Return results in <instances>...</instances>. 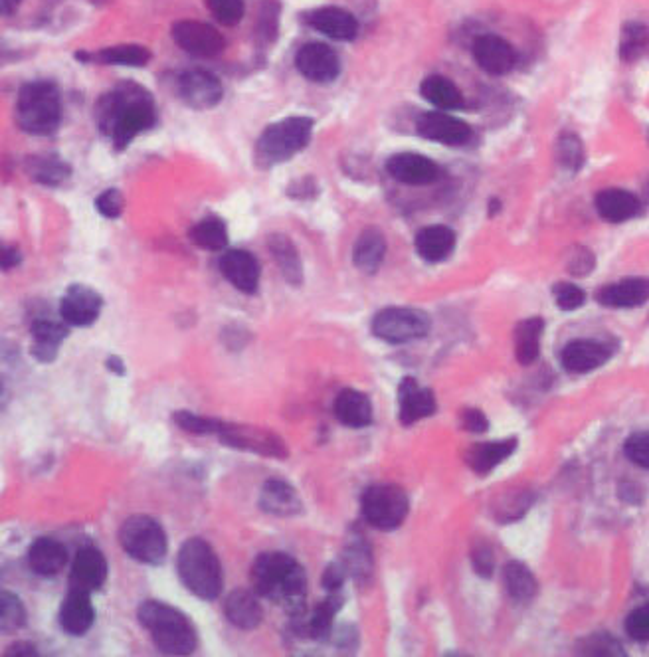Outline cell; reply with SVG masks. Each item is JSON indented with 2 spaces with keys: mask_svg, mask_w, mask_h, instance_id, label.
<instances>
[{
  "mask_svg": "<svg viewBox=\"0 0 649 657\" xmlns=\"http://www.w3.org/2000/svg\"><path fill=\"white\" fill-rule=\"evenodd\" d=\"M179 578L186 590L200 600L214 602L224 588V572L214 549L198 537L188 539L177 557Z\"/></svg>",
  "mask_w": 649,
  "mask_h": 657,
  "instance_id": "cell-4",
  "label": "cell"
},
{
  "mask_svg": "<svg viewBox=\"0 0 649 657\" xmlns=\"http://www.w3.org/2000/svg\"><path fill=\"white\" fill-rule=\"evenodd\" d=\"M155 117L151 94L129 82L101 95L95 105L97 127L117 149H125L139 133L153 127Z\"/></svg>",
  "mask_w": 649,
  "mask_h": 657,
  "instance_id": "cell-1",
  "label": "cell"
},
{
  "mask_svg": "<svg viewBox=\"0 0 649 657\" xmlns=\"http://www.w3.org/2000/svg\"><path fill=\"white\" fill-rule=\"evenodd\" d=\"M462 424H464L467 432L481 434V432L487 430V418L481 410H465L464 416H462Z\"/></svg>",
  "mask_w": 649,
  "mask_h": 657,
  "instance_id": "cell-57",
  "label": "cell"
},
{
  "mask_svg": "<svg viewBox=\"0 0 649 657\" xmlns=\"http://www.w3.org/2000/svg\"><path fill=\"white\" fill-rule=\"evenodd\" d=\"M311 133L313 119L309 117H287L278 121L260 135L258 157L266 165L285 163L309 145Z\"/></svg>",
  "mask_w": 649,
  "mask_h": 657,
  "instance_id": "cell-7",
  "label": "cell"
},
{
  "mask_svg": "<svg viewBox=\"0 0 649 657\" xmlns=\"http://www.w3.org/2000/svg\"><path fill=\"white\" fill-rule=\"evenodd\" d=\"M649 46L648 26L640 22H628L620 36V56L626 62L638 60Z\"/></svg>",
  "mask_w": 649,
  "mask_h": 657,
  "instance_id": "cell-42",
  "label": "cell"
},
{
  "mask_svg": "<svg viewBox=\"0 0 649 657\" xmlns=\"http://www.w3.org/2000/svg\"><path fill=\"white\" fill-rule=\"evenodd\" d=\"M386 254V240L378 228H365L353 248V264L363 274H376Z\"/></svg>",
  "mask_w": 649,
  "mask_h": 657,
  "instance_id": "cell-32",
  "label": "cell"
},
{
  "mask_svg": "<svg viewBox=\"0 0 649 657\" xmlns=\"http://www.w3.org/2000/svg\"><path fill=\"white\" fill-rule=\"evenodd\" d=\"M260 509L274 517H295L301 513L303 503L287 481L268 479L260 491Z\"/></svg>",
  "mask_w": 649,
  "mask_h": 657,
  "instance_id": "cell-27",
  "label": "cell"
},
{
  "mask_svg": "<svg viewBox=\"0 0 649 657\" xmlns=\"http://www.w3.org/2000/svg\"><path fill=\"white\" fill-rule=\"evenodd\" d=\"M4 656H38V652H36V648H34L30 642H16V644H12V646L6 650Z\"/></svg>",
  "mask_w": 649,
  "mask_h": 657,
  "instance_id": "cell-59",
  "label": "cell"
},
{
  "mask_svg": "<svg viewBox=\"0 0 649 657\" xmlns=\"http://www.w3.org/2000/svg\"><path fill=\"white\" fill-rule=\"evenodd\" d=\"M341 563L345 564L351 578L365 584L372 574V551L369 543L363 537L351 539L341 555Z\"/></svg>",
  "mask_w": 649,
  "mask_h": 657,
  "instance_id": "cell-38",
  "label": "cell"
},
{
  "mask_svg": "<svg viewBox=\"0 0 649 657\" xmlns=\"http://www.w3.org/2000/svg\"><path fill=\"white\" fill-rule=\"evenodd\" d=\"M624 452L628 460H632L636 466L649 470V432L634 434L626 440Z\"/></svg>",
  "mask_w": 649,
  "mask_h": 657,
  "instance_id": "cell-49",
  "label": "cell"
},
{
  "mask_svg": "<svg viewBox=\"0 0 649 657\" xmlns=\"http://www.w3.org/2000/svg\"><path fill=\"white\" fill-rule=\"evenodd\" d=\"M103 307L101 295L82 283L68 287L60 303V315L70 327H90L97 321Z\"/></svg>",
  "mask_w": 649,
  "mask_h": 657,
  "instance_id": "cell-13",
  "label": "cell"
},
{
  "mask_svg": "<svg viewBox=\"0 0 649 657\" xmlns=\"http://www.w3.org/2000/svg\"><path fill=\"white\" fill-rule=\"evenodd\" d=\"M596 301L612 309L640 307L649 301V280L628 278L618 283H610L596 293Z\"/></svg>",
  "mask_w": 649,
  "mask_h": 657,
  "instance_id": "cell-25",
  "label": "cell"
},
{
  "mask_svg": "<svg viewBox=\"0 0 649 657\" xmlns=\"http://www.w3.org/2000/svg\"><path fill=\"white\" fill-rule=\"evenodd\" d=\"M416 252L426 262H442L456 248V232L448 226H426L416 234Z\"/></svg>",
  "mask_w": 649,
  "mask_h": 657,
  "instance_id": "cell-30",
  "label": "cell"
},
{
  "mask_svg": "<svg viewBox=\"0 0 649 657\" xmlns=\"http://www.w3.org/2000/svg\"><path fill=\"white\" fill-rule=\"evenodd\" d=\"M517 448V440H501V442H485L473 446L465 454V462L475 473H489L497 468L503 460H507Z\"/></svg>",
  "mask_w": 649,
  "mask_h": 657,
  "instance_id": "cell-33",
  "label": "cell"
},
{
  "mask_svg": "<svg viewBox=\"0 0 649 657\" xmlns=\"http://www.w3.org/2000/svg\"><path fill=\"white\" fill-rule=\"evenodd\" d=\"M258 592L248 588H236L228 594L224 602V616L226 620L236 626L238 630L252 632L264 622V610L258 600Z\"/></svg>",
  "mask_w": 649,
  "mask_h": 657,
  "instance_id": "cell-22",
  "label": "cell"
},
{
  "mask_svg": "<svg viewBox=\"0 0 649 657\" xmlns=\"http://www.w3.org/2000/svg\"><path fill=\"white\" fill-rule=\"evenodd\" d=\"M331 638L335 640V646L339 648V652H351L353 654L357 650V646H359V634L349 624L341 626L337 632L333 630V636Z\"/></svg>",
  "mask_w": 649,
  "mask_h": 657,
  "instance_id": "cell-53",
  "label": "cell"
},
{
  "mask_svg": "<svg viewBox=\"0 0 649 657\" xmlns=\"http://www.w3.org/2000/svg\"><path fill=\"white\" fill-rule=\"evenodd\" d=\"M626 632L636 642H649V604L636 608L628 616Z\"/></svg>",
  "mask_w": 649,
  "mask_h": 657,
  "instance_id": "cell-51",
  "label": "cell"
},
{
  "mask_svg": "<svg viewBox=\"0 0 649 657\" xmlns=\"http://www.w3.org/2000/svg\"><path fill=\"white\" fill-rule=\"evenodd\" d=\"M22 0H0V8H2V14L8 16L12 12H16V8L20 6Z\"/></svg>",
  "mask_w": 649,
  "mask_h": 657,
  "instance_id": "cell-61",
  "label": "cell"
},
{
  "mask_svg": "<svg viewBox=\"0 0 649 657\" xmlns=\"http://www.w3.org/2000/svg\"><path fill=\"white\" fill-rule=\"evenodd\" d=\"M295 66L303 78L315 84H331L341 74L337 52L323 42L305 44L295 56Z\"/></svg>",
  "mask_w": 649,
  "mask_h": 657,
  "instance_id": "cell-12",
  "label": "cell"
},
{
  "mask_svg": "<svg viewBox=\"0 0 649 657\" xmlns=\"http://www.w3.org/2000/svg\"><path fill=\"white\" fill-rule=\"evenodd\" d=\"M505 586L513 600L527 602L537 594V580L533 572L523 563H509L505 566Z\"/></svg>",
  "mask_w": 649,
  "mask_h": 657,
  "instance_id": "cell-40",
  "label": "cell"
},
{
  "mask_svg": "<svg viewBox=\"0 0 649 657\" xmlns=\"http://www.w3.org/2000/svg\"><path fill=\"white\" fill-rule=\"evenodd\" d=\"M137 618L151 634L159 652L167 656H190L196 652V628L181 610L159 600H145L137 610Z\"/></svg>",
  "mask_w": 649,
  "mask_h": 657,
  "instance_id": "cell-3",
  "label": "cell"
},
{
  "mask_svg": "<svg viewBox=\"0 0 649 657\" xmlns=\"http://www.w3.org/2000/svg\"><path fill=\"white\" fill-rule=\"evenodd\" d=\"M596 210L608 222H626L640 210V200L628 190L606 188L596 194Z\"/></svg>",
  "mask_w": 649,
  "mask_h": 657,
  "instance_id": "cell-31",
  "label": "cell"
},
{
  "mask_svg": "<svg viewBox=\"0 0 649 657\" xmlns=\"http://www.w3.org/2000/svg\"><path fill=\"white\" fill-rule=\"evenodd\" d=\"M254 590L279 604L289 618L307 610V574L287 553H262L252 566Z\"/></svg>",
  "mask_w": 649,
  "mask_h": 657,
  "instance_id": "cell-2",
  "label": "cell"
},
{
  "mask_svg": "<svg viewBox=\"0 0 649 657\" xmlns=\"http://www.w3.org/2000/svg\"><path fill=\"white\" fill-rule=\"evenodd\" d=\"M408 507L410 503L404 489L390 483L371 485L361 497L363 517L378 531L398 529L408 515Z\"/></svg>",
  "mask_w": 649,
  "mask_h": 657,
  "instance_id": "cell-8",
  "label": "cell"
},
{
  "mask_svg": "<svg viewBox=\"0 0 649 657\" xmlns=\"http://www.w3.org/2000/svg\"><path fill=\"white\" fill-rule=\"evenodd\" d=\"M214 18L224 26H234L244 16V0H206Z\"/></svg>",
  "mask_w": 649,
  "mask_h": 657,
  "instance_id": "cell-46",
  "label": "cell"
},
{
  "mask_svg": "<svg viewBox=\"0 0 649 657\" xmlns=\"http://www.w3.org/2000/svg\"><path fill=\"white\" fill-rule=\"evenodd\" d=\"M553 295L562 311H574V309L582 307L586 301V293L578 285H572V283H557L553 287Z\"/></svg>",
  "mask_w": 649,
  "mask_h": 657,
  "instance_id": "cell-48",
  "label": "cell"
},
{
  "mask_svg": "<svg viewBox=\"0 0 649 657\" xmlns=\"http://www.w3.org/2000/svg\"><path fill=\"white\" fill-rule=\"evenodd\" d=\"M473 58H475L477 66L491 76L509 74L517 62L515 48L507 40H503L495 34H485L475 40Z\"/></svg>",
  "mask_w": 649,
  "mask_h": 657,
  "instance_id": "cell-18",
  "label": "cell"
},
{
  "mask_svg": "<svg viewBox=\"0 0 649 657\" xmlns=\"http://www.w3.org/2000/svg\"><path fill=\"white\" fill-rule=\"evenodd\" d=\"M420 94L424 95L426 101L440 109H462L464 107V95L458 90V86L444 78V76H430L422 82Z\"/></svg>",
  "mask_w": 649,
  "mask_h": 657,
  "instance_id": "cell-37",
  "label": "cell"
},
{
  "mask_svg": "<svg viewBox=\"0 0 649 657\" xmlns=\"http://www.w3.org/2000/svg\"><path fill=\"white\" fill-rule=\"evenodd\" d=\"M610 349L598 341H590V339H576V341H570L562 355H560V361H562V367L572 373V375H584V373H590V371H596L600 369L602 365L608 363L610 359Z\"/></svg>",
  "mask_w": 649,
  "mask_h": 657,
  "instance_id": "cell-21",
  "label": "cell"
},
{
  "mask_svg": "<svg viewBox=\"0 0 649 657\" xmlns=\"http://www.w3.org/2000/svg\"><path fill=\"white\" fill-rule=\"evenodd\" d=\"M268 248H270L285 282L299 287L303 283V264H301L295 244L283 234H272L268 240Z\"/></svg>",
  "mask_w": 649,
  "mask_h": 657,
  "instance_id": "cell-34",
  "label": "cell"
},
{
  "mask_svg": "<svg viewBox=\"0 0 649 657\" xmlns=\"http://www.w3.org/2000/svg\"><path fill=\"white\" fill-rule=\"evenodd\" d=\"M222 94L220 80L206 70H188L179 78V95L192 109H212L220 103Z\"/></svg>",
  "mask_w": 649,
  "mask_h": 657,
  "instance_id": "cell-17",
  "label": "cell"
},
{
  "mask_svg": "<svg viewBox=\"0 0 649 657\" xmlns=\"http://www.w3.org/2000/svg\"><path fill=\"white\" fill-rule=\"evenodd\" d=\"M20 262H22V254L18 252V248H14V246L2 248V270L4 272L16 268Z\"/></svg>",
  "mask_w": 649,
  "mask_h": 657,
  "instance_id": "cell-58",
  "label": "cell"
},
{
  "mask_svg": "<svg viewBox=\"0 0 649 657\" xmlns=\"http://www.w3.org/2000/svg\"><path fill=\"white\" fill-rule=\"evenodd\" d=\"M436 396L430 388L418 384L416 378L406 376L398 386V416L404 426H412L436 412Z\"/></svg>",
  "mask_w": 649,
  "mask_h": 657,
  "instance_id": "cell-16",
  "label": "cell"
},
{
  "mask_svg": "<svg viewBox=\"0 0 649 657\" xmlns=\"http://www.w3.org/2000/svg\"><path fill=\"white\" fill-rule=\"evenodd\" d=\"M260 24H262V32L264 36H268L270 40H274L276 30H278V20H276V4L274 2H266L262 12H260Z\"/></svg>",
  "mask_w": 649,
  "mask_h": 657,
  "instance_id": "cell-55",
  "label": "cell"
},
{
  "mask_svg": "<svg viewBox=\"0 0 649 657\" xmlns=\"http://www.w3.org/2000/svg\"><path fill=\"white\" fill-rule=\"evenodd\" d=\"M151 54L145 46L139 44H119L99 52V60L113 66H135L141 68L149 62Z\"/></svg>",
  "mask_w": 649,
  "mask_h": 657,
  "instance_id": "cell-41",
  "label": "cell"
},
{
  "mask_svg": "<svg viewBox=\"0 0 649 657\" xmlns=\"http://www.w3.org/2000/svg\"><path fill=\"white\" fill-rule=\"evenodd\" d=\"M173 40L186 54L196 58H214L226 48V40L216 28L196 20H179L173 26Z\"/></svg>",
  "mask_w": 649,
  "mask_h": 657,
  "instance_id": "cell-11",
  "label": "cell"
},
{
  "mask_svg": "<svg viewBox=\"0 0 649 657\" xmlns=\"http://www.w3.org/2000/svg\"><path fill=\"white\" fill-rule=\"evenodd\" d=\"M222 276L242 293H256L260 285V264L246 250H226L218 262Z\"/></svg>",
  "mask_w": 649,
  "mask_h": 657,
  "instance_id": "cell-20",
  "label": "cell"
},
{
  "mask_svg": "<svg viewBox=\"0 0 649 657\" xmlns=\"http://www.w3.org/2000/svg\"><path fill=\"white\" fill-rule=\"evenodd\" d=\"M416 129L424 139L444 143L450 147L465 145L471 139V127L462 119L452 117L444 111H428L420 115Z\"/></svg>",
  "mask_w": 649,
  "mask_h": 657,
  "instance_id": "cell-15",
  "label": "cell"
},
{
  "mask_svg": "<svg viewBox=\"0 0 649 657\" xmlns=\"http://www.w3.org/2000/svg\"><path fill=\"white\" fill-rule=\"evenodd\" d=\"M173 422L190 434H198V436H206V434H218L222 428V420L218 418H210V416H200L194 414L190 410H177L173 414Z\"/></svg>",
  "mask_w": 649,
  "mask_h": 657,
  "instance_id": "cell-44",
  "label": "cell"
},
{
  "mask_svg": "<svg viewBox=\"0 0 649 657\" xmlns=\"http://www.w3.org/2000/svg\"><path fill=\"white\" fill-rule=\"evenodd\" d=\"M62 119V97L54 82L38 80L22 86L16 99V121L30 135H50Z\"/></svg>",
  "mask_w": 649,
  "mask_h": 657,
  "instance_id": "cell-5",
  "label": "cell"
},
{
  "mask_svg": "<svg viewBox=\"0 0 649 657\" xmlns=\"http://www.w3.org/2000/svg\"><path fill=\"white\" fill-rule=\"evenodd\" d=\"M572 260L568 264V272L576 274V276H586L592 272V266H594V260H592V254L588 250H580V254H570Z\"/></svg>",
  "mask_w": 649,
  "mask_h": 657,
  "instance_id": "cell-56",
  "label": "cell"
},
{
  "mask_svg": "<svg viewBox=\"0 0 649 657\" xmlns=\"http://www.w3.org/2000/svg\"><path fill=\"white\" fill-rule=\"evenodd\" d=\"M347 578H349V572L339 559V561L327 564V568L323 570V576H321V584L327 592H341Z\"/></svg>",
  "mask_w": 649,
  "mask_h": 657,
  "instance_id": "cell-52",
  "label": "cell"
},
{
  "mask_svg": "<svg viewBox=\"0 0 649 657\" xmlns=\"http://www.w3.org/2000/svg\"><path fill=\"white\" fill-rule=\"evenodd\" d=\"M558 161L568 171H580L584 163V147L574 133H562L558 139Z\"/></svg>",
  "mask_w": 649,
  "mask_h": 657,
  "instance_id": "cell-45",
  "label": "cell"
},
{
  "mask_svg": "<svg viewBox=\"0 0 649 657\" xmlns=\"http://www.w3.org/2000/svg\"><path fill=\"white\" fill-rule=\"evenodd\" d=\"M26 626V608L22 600L12 592L0 596V630L2 634H14Z\"/></svg>",
  "mask_w": 649,
  "mask_h": 657,
  "instance_id": "cell-43",
  "label": "cell"
},
{
  "mask_svg": "<svg viewBox=\"0 0 649 657\" xmlns=\"http://www.w3.org/2000/svg\"><path fill=\"white\" fill-rule=\"evenodd\" d=\"M188 238L194 246L202 250L220 252L228 246V228L222 218L206 216L188 230Z\"/></svg>",
  "mask_w": 649,
  "mask_h": 657,
  "instance_id": "cell-36",
  "label": "cell"
},
{
  "mask_svg": "<svg viewBox=\"0 0 649 657\" xmlns=\"http://www.w3.org/2000/svg\"><path fill=\"white\" fill-rule=\"evenodd\" d=\"M220 442L228 448H236L242 452H252L266 458L285 460L289 456L283 440L278 434L258 428V426H244V424H228L222 422L220 432L216 434Z\"/></svg>",
  "mask_w": 649,
  "mask_h": 657,
  "instance_id": "cell-10",
  "label": "cell"
},
{
  "mask_svg": "<svg viewBox=\"0 0 649 657\" xmlns=\"http://www.w3.org/2000/svg\"><path fill=\"white\" fill-rule=\"evenodd\" d=\"M28 175L40 183V185H46V187H60L70 175H72V169L60 159V157H34L28 161Z\"/></svg>",
  "mask_w": 649,
  "mask_h": 657,
  "instance_id": "cell-39",
  "label": "cell"
},
{
  "mask_svg": "<svg viewBox=\"0 0 649 657\" xmlns=\"http://www.w3.org/2000/svg\"><path fill=\"white\" fill-rule=\"evenodd\" d=\"M105 580H107V561L103 553L97 551L95 547L80 549L72 563L70 588L97 592L103 588Z\"/></svg>",
  "mask_w": 649,
  "mask_h": 657,
  "instance_id": "cell-23",
  "label": "cell"
},
{
  "mask_svg": "<svg viewBox=\"0 0 649 657\" xmlns=\"http://www.w3.org/2000/svg\"><path fill=\"white\" fill-rule=\"evenodd\" d=\"M119 543L131 559L149 566L165 563L169 551L165 529L149 515H131L125 519L119 529Z\"/></svg>",
  "mask_w": 649,
  "mask_h": 657,
  "instance_id": "cell-6",
  "label": "cell"
},
{
  "mask_svg": "<svg viewBox=\"0 0 649 657\" xmlns=\"http://www.w3.org/2000/svg\"><path fill=\"white\" fill-rule=\"evenodd\" d=\"M430 327V315L412 307H388L378 311L372 319L374 337L392 345L422 339L430 333Z\"/></svg>",
  "mask_w": 649,
  "mask_h": 657,
  "instance_id": "cell-9",
  "label": "cell"
},
{
  "mask_svg": "<svg viewBox=\"0 0 649 657\" xmlns=\"http://www.w3.org/2000/svg\"><path fill=\"white\" fill-rule=\"evenodd\" d=\"M68 564L66 547L50 537L36 539L28 549V566L38 576H56Z\"/></svg>",
  "mask_w": 649,
  "mask_h": 657,
  "instance_id": "cell-29",
  "label": "cell"
},
{
  "mask_svg": "<svg viewBox=\"0 0 649 657\" xmlns=\"http://www.w3.org/2000/svg\"><path fill=\"white\" fill-rule=\"evenodd\" d=\"M582 654L586 656H622V646L612 640L608 634H596L588 638L582 646Z\"/></svg>",
  "mask_w": 649,
  "mask_h": 657,
  "instance_id": "cell-50",
  "label": "cell"
},
{
  "mask_svg": "<svg viewBox=\"0 0 649 657\" xmlns=\"http://www.w3.org/2000/svg\"><path fill=\"white\" fill-rule=\"evenodd\" d=\"M123 206H125V198L121 194V190L117 188H107L105 192H101L97 198H95V208L101 216L109 218V220H115L123 214Z\"/></svg>",
  "mask_w": 649,
  "mask_h": 657,
  "instance_id": "cell-47",
  "label": "cell"
},
{
  "mask_svg": "<svg viewBox=\"0 0 649 657\" xmlns=\"http://www.w3.org/2000/svg\"><path fill=\"white\" fill-rule=\"evenodd\" d=\"M92 592L80 590V588H70L68 596L64 598L58 614V622L62 630L70 636H84L92 630L95 622V610H93Z\"/></svg>",
  "mask_w": 649,
  "mask_h": 657,
  "instance_id": "cell-19",
  "label": "cell"
},
{
  "mask_svg": "<svg viewBox=\"0 0 649 657\" xmlns=\"http://www.w3.org/2000/svg\"><path fill=\"white\" fill-rule=\"evenodd\" d=\"M333 412L347 428H367L372 424V404L369 396L355 388H345L337 394Z\"/></svg>",
  "mask_w": 649,
  "mask_h": 657,
  "instance_id": "cell-28",
  "label": "cell"
},
{
  "mask_svg": "<svg viewBox=\"0 0 649 657\" xmlns=\"http://www.w3.org/2000/svg\"><path fill=\"white\" fill-rule=\"evenodd\" d=\"M307 22L321 34L333 38V40H353L359 34V22L357 18L339 6H327L313 10L307 16Z\"/></svg>",
  "mask_w": 649,
  "mask_h": 657,
  "instance_id": "cell-24",
  "label": "cell"
},
{
  "mask_svg": "<svg viewBox=\"0 0 649 657\" xmlns=\"http://www.w3.org/2000/svg\"><path fill=\"white\" fill-rule=\"evenodd\" d=\"M105 367H107V371H111L113 375H125V365H123V359H119V357H115V355L107 357V361H105Z\"/></svg>",
  "mask_w": 649,
  "mask_h": 657,
  "instance_id": "cell-60",
  "label": "cell"
},
{
  "mask_svg": "<svg viewBox=\"0 0 649 657\" xmlns=\"http://www.w3.org/2000/svg\"><path fill=\"white\" fill-rule=\"evenodd\" d=\"M386 171L394 181L412 185V187L432 185L442 175L440 167L432 159H428L424 155H416V153L392 155L386 161Z\"/></svg>",
  "mask_w": 649,
  "mask_h": 657,
  "instance_id": "cell-14",
  "label": "cell"
},
{
  "mask_svg": "<svg viewBox=\"0 0 649 657\" xmlns=\"http://www.w3.org/2000/svg\"><path fill=\"white\" fill-rule=\"evenodd\" d=\"M32 333V357L40 363H52L58 357L60 345L66 341L68 323L62 325L52 319H36L30 327Z\"/></svg>",
  "mask_w": 649,
  "mask_h": 657,
  "instance_id": "cell-26",
  "label": "cell"
},
{
  "mask_svg": "<svg viewBox=\"0 0 649 657\" xmlns=\"http://www.w3.org/2000/svg\"><path fill=\"white\" fill-rule=\"evenodd\" d=\"M471 561H473V568L479 576L483 578H489L493 574V553L487 545H477L473 549V555H471Z\"/></svg>",
  "mask_w": 649,
  "mask_h": 657,
  "instance_id": "cell-54",
  "label": "cell"
},
{
  "mask_svg": "<svg viewBox=\"0 0 649 657\" xmlns=\"http://www.w3.org/2000/svg\"><path fill=\"white\" fill-rule=\"evenodd\" d=\"M545 321L541 317L525 319L515 329V355L521 365H533L541 353Z\"/></svg>",
  "mask_w": 649,
  "mask_h": 657,
  "instance_id": "cell-35",
  "label": "cell"
}]
</instances>
